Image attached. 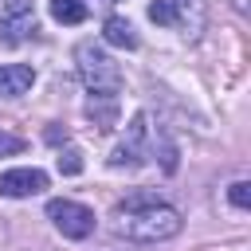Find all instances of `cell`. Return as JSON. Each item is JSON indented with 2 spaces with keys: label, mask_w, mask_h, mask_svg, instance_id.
Instances as JSON below:
<instances>
[{
  "label": "cell",
  "mask_w": 251,
  "mask_h": 251,
  "mask_svg": "<svg viewBox=\"0 0 251 251\" xmlns=\"http://www.w3.org/2000/svg\"><path fill=\"white\" fill-rule=\"evenodd\" d=\"M184 227L180 212L173 204H161L153 196H129L114 208V231L133 243H165Z\"/></svg>",
  "instance_id": "6da1fadb"
},
{
  "label": "cell",
  "mask_w": 251,
  "mask_h": 251,
  "mask_svg": "<svg viewBox=\"0 0 251 251\" xmlns=\"http://www.w3.org/2000/svg\"><path fill=\"white\" fill-rule=\"evenodd\" d=\"M75 63H78V78L86 82V90L94 98H114L122 90V67L98 47V43H78L75 47Z\"/></svg>",
  "instance_id": "7a4b0ae2"
},
{
  "label": "cell",
  "mask_w": 251,
  "mask_h": 251,
  "mask_svg": "<svg viewBox=\"0 0 251 251\" xmlns=\"http://www.w3.org/2000/svg\"><path fill=\"white\" fill-rule=\"evenodd\" d=\"M145 157H149V118L133 114V122L126 126V137L110 153V169H137Z\"/></svg>",
  "instance_id": "3957f363"
},
{
  "label": "cell",
  "mask_w": 251,
  "mask_h": 251,
  "mask_svg": "<svg viewBox=\"0 0 251 251\" xmlns=\"http://www.w3.org/2000/svg\"><path fill=\"white\" fill-rule=\"evenodd\" d=\"M47 220L67 235V239H86L94 231V212L78 200H51L47 204Z\"/></svg>",
  "instance_id": "277c9868"
},
{
  "label": "cell",
  "mask_w": 251,
  "mask_h": 251,
  "mask_svg": "<svg viewBox=\"0 0 251 251\" xmlns=\"http://www.w3.org/2000/svg\"><path fill=\"white\" fill-rule=\"evenodd\" d=\"M0 35L8 43H20L35 35V12L31 0H0Z\"/></svg>",
  "instance_id": "5b68a950"
},
{
  "label": "cell",
  "mask_w": 251,
  "mask_h": 251,
  "mask_svg": "<svg viewBox=\"0 0 251 251\" xmlns=\"http://www.w3.org/2000/svg\"><path fill=\"white\" fill-rule=\"evenodd\" d=\"M43 188H47V173L43 169H8V173H0V196H8V200L39 196Z\"/></svg>",
  "instance_id": "8992f818"
},
{
  "label": "cell",
  "mask_w": 251,
  "mask_h": 251,
  "mask_svg": "<svg viewBox=\"0 0 251 251\" xmlns=\"http://www.w3.org/2000/svg\"><path fill=\"white\" fill-rule=\"evenodd\" d=\"M169 4H173V27H180L188 39H196L204 27V4L200 0H169Z\"/></svg>",
  "instance_id": "52a82bcc"
},
{
  "label": "cell",
  "mask_w": 251,
  "mask_h": 251,
  "mask_svg": "<svg viewBox=\"0 0 251 251\" xmlns=\"http://www.w3.org/2000/svg\"><path fill=\"white\" fill-rule=\"evenodd\" d=\"M35 82V71L24 63H4L0 67V98H20L27 94V86Z\"/></svg>",
  "instance_id": "ba28073f"
},
{
  "label": "cell",
  "mask_w": 251,
  "mask_h": 251,
  "mask_svg": "<svg viewBox=\"0 0 251 251\" xmlns=\"http://www.w3.org/2000/svg\"><path fill=\"white\" fill-rule=\"evenodd\" d=\"M102 35H106V43H114V47H137V31H133V24L122 20V16H110L106 27H102Z\"/></svg>",
  "instance_id": "9c48e42d"
},
{
  "label": "cell",
  "mask_w": 251,
  "mask_h": 251,
  "mask_svg": "<svg viewBox=\"0 0 251 251\" xmlns=\"http://www.w3.org/2000/svg\"><path fill=\"white\" fill-rule=\"evenodd\" d=\"M51 16L59 24H82L86 20V0H51Z\"/></svg>",
  "instance_id": "30bf717a"
},
{
  "label": "cell",
  "mask_w": 251,
  "mask_h": 251,
  "mask_svg": "<svg viewBox=\"0 0 251 251\" xmlns=\"http://www.w3.org/2000/svg\"><path fill=\"white\" fill-rule=\"evenodd\" d=\"M149 20L173 27V4H169V0H153V4H149Z\"/></svg>",
  "instance_id": "8fae6325"
},
{
  "label": "cell",
  "mask_w": 251,
  "mask_h": 251,
  "mask_svg": "<svg viewBox=\"0 0 251 251\" xmlns=\"http://www.w3.org/2000/svg\"><path fill=\"white\" fill-rule=\"evenodd\" d=\"M227 200H231L235 208H251V184H247V180H235V184L227 188Z\"/></svg>",
  "instance_id": "7c38bea8"
},
{
  "label": "cell",
  "mask_w": 251,
  "mask_h": 251,
  "mask_svg": "<svg viewBox=\"0 0 251 251\" xmlns=\"http://www.w3.org/2000/svg\"><path fill=\"white\" fill-rule=\"evenodd\" d=\"M59 173H67V176H75V173H82V161H78V149H67V153H59Z\"/></svg>",
  "instance_id": "4fadbf2b"
},
{
  "label": "cell",
  "mask_w": 251,
  "mask_h": 251,
  "mask_svg": "<svg viewBox=\"0 0 251 251\" xmlns=\"http://www.w3.org/2000/svg\"><path fill=\"white\" fill-rule=\"evenodd\" d=\"M20 149H24V137H20V133L0 129V157H12V153H20Z\"/></svg>",
  "instance_id": "5bb4252c"
},
{
  "label": "cell",
  "mask_w": 251,
  "mask_h": 251,
  "mask_svg": "<svg viewBox=\"0 0 251 251\" xmlns=\"http://www.w3.org/2000/svg\"><path fill=\"white\" fill-rule=\"evenodd\" d=\"M231 8H235V12H247V8H251V0H231Z\"/></svg>",
  "instance_id": "9a60e30c"
}]
</instances>
